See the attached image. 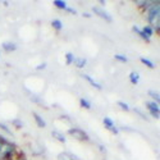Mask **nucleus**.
I'll return each mask as SVG.
<instances>
[{
	"label": "nucleus",
	"instance_id": "f257e3e1",
	"mask_svg": "<svg viewBox=\"0 0 160 160\" xmlns=\"http://www.w3.org/2000/svg\"><path fill=\"white\" fill-rule=\"evenodd\" d=\"M148 24L154 28L155 33H159L160 30V2L159 0H151L150 5L145 10Z\"/></svg>",
	"mask_w": 160,
	"mask_h": 160
},
{
	"label": "nucleus",
	"instance_id": "f03ea898",
	"mask_svg": "<svg viewBox=\"0 0 160 160\" xmlns=\"http://www.w3.org/2000/svg\"><path fill=\"white\" fill-rule=\"evenodd\" d=\"M68 135L71 137H73L77 141H81V142H90V136L87 135V132H85L83 129L78 128V127H73L68 129Z\"/></svg>",
	"mask_w": 160,
	"mask_h": 160
},
{
	"label": "nucleus",
	"instance_id": "7ed1b4c3",
	"mask_svg": "<svg viewBox=\"0 0 160 160\" xmlns=\"http://www.w3.org/2000/svg\"><path fill=\"white\" fill-rule=\"evenodd\" d=\"M92 13H94L95 16H98L99 18L104 19L105 22H108V23H112L113 22V17L110 13H108L104 8H100V7H92Z\"/></svg>",
	"mask_w": 160,
	"mask_h": 160
},
{
	"label": "nucleus",
	"instance_id": "20e7f679",
	"mask_svg": "<svg viewBox=\"0 0 160 160\" xmlns=\"http://www.w3.org/2000/svg\"><path fill=\"white\" fill-rule=\"evenodd\" d=\"M145 106H146V109H148L149 114L158 121V119L160 118V106H159V104H156V102H154V101L150 100V101H146L145 102Z\"/></svg>",
	"mask_w": 160,
	"mask_h": 160
},
{
	"label": "nucleus",
	"instance_id": "39448f33",
	"mask_svg": "<svg viewBox=\"0 0 160 160\" xmlns=\"http://www.w3.org/2000/svg\"><path fill=\"white\" fill-rule=\"evenodd\" d=\"M102 124H104V127L108 129V131H110L113 135H118L119 133V128L115 126V123H114V121L112 118H109V117H104V119H102Z\"/></svg>",
	"mask_w": 160,
	"mask_h": 160
},
{
	"label": "nucleus",
	"instance_id": "423d86ee",
	"mask_svg": "<svg viewBox=\"0 0 160 160\" xmlns=\"http://www.w3.org/2000/svg\"><path fill=\"white\" fill-rule=\"evenodd\" d=\"M81 77L85 79V81L90 85V86H92V87H94V88H96V90H102V85L101 83H99L98 81H96V79L94 78V77H91L90 74H87V73H81Z\"/></svg>",
	"mask_w": 160,
	"mask_h": 160
},
{
	"label": "nucleus",
	"instance_id": "0eeeda50",
	"mask_svg": "<svg viewBox=\"0 0 160 160\" xmlns=\"http://www.w3.org/2000/svg\"><path fill=\"white\" fill-rule=\"evenodd\" d=\"M32 117H33L35 123H36V126H37L38 128H46L48 123H46L45 119L42 118V115H40V114L36 113V112H32Z\"/></svg>",
	"mask_w": 160,
	"mask_h": 160
},
{
	"label": "nucleus",
	"instance_id": "6e6552de",
	"mask_svg": "<svg viewBox=\"0 0 160 160\" xmlns=\"http://www.w3.org/2000/svg\"><path fill=\"white\" fill-rule=\"evenodd\" d=\"M132 31H133V33H136V35H137L140 38H142L145 42H148V44H149V42L151 41V38H149L148 36H146V35L142 32L141 27H138V26H133V27H132Z\"/></svg>",
	"mask_w": 160,
	"mask_h": 160
},
{
	"label": "nucleus",
	"instance_id": "1a4fd4ad",
	"mask_svg": "<svg viewBox=\"0 0 160 160\" xmlns=\"http://www.w3.org/2000/svg\"><path fill=\"white\" fill-rule=\"evenodd\" d=\"M2 49L5 51V52H13L17 50V44L13 42V41H5L2 44Z\"/></svg>",
	"mask_w": 160,
	"mask_h": 160
},
{
	"label": "nucleus",
	"instance_id": "9d476101",
	"mask_svg": "<svg viewBox=\"0 0 160 160\" xmlns=\"http://www.w3.org/2000/svg\"><path fill=\"white\" fill-rule=\"evenodd\" d=\"M51 136H52V138H55L57 141H59V142H67V138H65V135L63 132H59V131H52L51 132Z\"/></svg>",
	"mask_w": 160,
	"mask_h": 160
},
{
	"label": "nucleus",
	"instance_id": "9b49d317",
	"mask_svg": "<svg viewBox=\"0 0 160 160\" xmlns=\"http://www.w3.org/2000/svg\"><path fill=\"white\" fill-rule=\"evenodd\" d=\"M128 78H129V82H131L132 85H138V82H140V73L136 72V71H132V72L129 73Z\"/></svg>",
	"mask_w": 160,
	"mask_h": 160
},
{
	"label": "nucleus",
	"instance_id": "f8f14e48",
	"mask_svg": "<svg viewBox=\"0 0 160 160\" xmlns=\"http://www.w3.org/2000/svg\"><path fill=\"white\" fill-rule=\"evenodd\" d=\"M51 27H52V30H55L57 32H60L62 30H63V22L59 19V18H55V19H52L51 21Z\"/></svg>",
	"mask_w": 160,
	"mask_h": 160
},
{
	"label": "nucleus",
	"instance_id": "ddd939ff",
	"mask_svg": "<svg viewBox=\"0 0 160 160\" xmlns=\"http://www.w3.org/2000/svg\"><path fill=\"white\" fill-rule=\"evenodd\" d=\"M73 64H74L76 68L83 69L85 67H86V64H87V59H86V58H77V57H76V60H74Z\"/></svg>",
	"mask_w": 160,
	"mask_h": 160
},
{
	"label": "nucleus",
	"instance_id": "4468645a",
	"mask_svg": "<svg viewBox=\"0 0 160 160\" xmlns=\"http://www.w3.org/2000/svg\"><path fill=\"white\" fill-rule=\"evenodd\" d=\"M140 62L145 65V67H148L149 69H154L155 68V63L151 60V59H149V58H145V57H141L140 58Z\"/></svg>",
	"mask_w": 160,
	"mask_h": 160
},
{
	"label": "nucleus",
	"instance_id": "2eb2a0df",
	"mask_svg": "<svg viewBox=\"0 0 160 160\" xmlns=\"http://www.w3.org/2000/svg\"><path fill=\"white\" fill-rule=\"evenodd\" d=\"M150 3L151 2H149V0H136V2H135V4L137 5V8L141 9V10H143V12L146 10V8L150 5Z\"/></svg>",
	"mask_w": 160,
	"mask_h": 160
},
{
	"label": "nucleus",
	"instance_id": "dca6fc26",
	"mask_svg": "<svg viewBox=\"0 0 160 160\" xmlns=\"http://www.w3.org/2000/svg\"><path fill=\"white\" fill-rule=\"evenodd\" d=\"M79 105H81V108H83L86 110H90L92 108L91 101L88 99H86V98H81V99H79Z\"/></svg>",
	"mask_w": 160,
	"mask_h": 160
},
{
	"label": "nucleus",
	"instance_id": "f3484780",
	"mask_svg": "<svg viewBox=\"0 0 160 160\" xmlns=\"http://www.w3.org/2000/svg\"><path fill=\"white\" fill-rule=\"evenodd\" d=\"M52 5H54L57 9L59 10H64L67 9V7H68V4H67V2H64V0H55L54 3H52Z\"/></svg>",
	"mask_w": 160,
	"mask_h": 160
},
{
	"label": "nucleus",
	"instance_id": "a211bd4d",
	"mask_svg": "<svg viewBox=\"0 0 160 160\" xmlns=\"http://www.w3.org/2000/svg\"><path fill=\"white\" fill-rule=\"evenodd\" d=\"M148 95L151 98V101H154V102L159 104V101H160V95H159V92H158V91L149 90V91H148Z\"/></svg>",
	"mask_w": 160,
	"mask_h": 160
},
{
	"label": "nucleus",
	"instance_id": "6ab92c4d",
	"mask_svg": "<svg viewBox=\"0 0 160 160\" xmlns=\"http://www.w3.org/2000/svg\"><path fill=\"white\" fill-rule=\"evenodd\" d=\"M142 30V32L146 35V36H148L149 38H151L152 37V35L155 33V31H154V28L151 27V26H149V24H146V26H143V27L141 28Z\"/></svg>",
	"mask_w": 160,
	"mask_h": 160
},
{
	"label": "nucleus",
	"instance_id": "aec40b11",
	"mask_svg": "<svg viewBox=\"0 0 160 160\" xmlns=\"http://www.w3.org/2000/svg\"><path fill=\"white\" fill-rule=\"evenodd\" d=\"M133 112H135V114H137L141 119H143V121H146V122H149V121H150V117L146 114L145 112H142L141 109H138V108H133Z\"/></svg>",
	"mask_w": 160,
	"mask_h": 160
},
{
	"label": "nucleus",
	"instance_id": "412c9836",
	"mask_svg": "<svg viewBox=\"0 0 160 160\" xmlns=\"http://www.w3.org/2000/svg\"><path fill=\"white\" fill-rule=\"evenodd\" d=\"M74 60H76V55L73 54V52H67L65 54V63H67V65H72L73 63H74Z\"/></svg>",
	"mask_w": 160,
	"mask_h": 160
},
{
	"label": "nucleus",
	"instance_id": "4be33fe9",
	"mask_svg": "<svg viewBox=\"0 0 160 160\" xmlns=\"http://www.w3.org/2000/svg\"><path fill=\"white\" fill-rule=\"evenodd\" d=\"M0 129H2L3 132H5L7 135H9V136H13V132H12L10 127H9L7 123H4V122H0Z\"/></svg>",
	"mask_w": 160,
	"mask_h": 160
},
{
	"label": "nucleus",
	"instance_id": "5701e85b",
	"mask_svg": "<svg viewBox=\"0 0 160 160\" xmlns=\"http://www.w3.org/2000/svg\"><path fill=\"white\" fill-rule=\"evenodd\" d=\"M114 59L117 60V62H119V63H128V58L124 55V54H115L114 55Z\"/></svg>",
	"mask_w": 160,
	"mask_h": 160
},
{
	"label": "nucleus",
	"instance_id": "b1692460",
	"mask_svg": "<svg viewBox=\"0 0 160 160\" xmlns=\"http://www.w3.org/2000/svg\"><path fill=\"white\" fill-rule=\"evenodd\" d=\"M117 105L121 108L123 112H129L131 110V108H129V105L127 104V102H124V101H122V100H119V101H117Z\"/></svg>",
	"mask_w": 160,
	"mask_h": 160
},
{
	"label": "nucleus",
	"instance_id": "393cba45",
	"mask_svg": "<svg viewBox=\"0 0 160 160\" xmlns=\"http://www.w3.org/2000/svg\"><path fill=\"white\" fill-rule=\"evenodd\" d=\"M12 124L17 129H21V128L23 127V123H22L21 119H14V121H12Z\"/></svg>",
	"mask_w": 160,
	"mask_h": 160
},
{
	"label": "nucleus",
	"instance_id": "a878e982",
	"mask_svg": "<svg viewBox=\"0 0 160 160\" xmlns=\"http://www.w3.org/2000/svg\"><path fill=\"white\" fill-rule=\"evenodd\" d=\"M65 12H67V13H69V14H77V10L73 9V8H71V7H67Z\"/></svg>",
	"mask_w": 160,
	"mask_h": 160
},
{
	"label": "nucleus",
	"instance_id": "bb28decb",
	"mask_svg": "<svg viewBox=\"0 0 160 160\" xmlns=\"http://www.w3.org/2000/svg\"><path fill=\"white\" fill-rule=\"evenodd\" d=\"M46 63H41V64H38L37 67H36V71H42V69H45L46 68Z\"/></svg>",
	"mask_w": 160,
	"mask_h": 160
},
{
	"label": "nucleus",
	"instance_id": "cd10ccee",
	"mask_svg": "<svg viewBox=\"0 0 160 160\" xmlns=\"http://www.w3.org/2000/svg\"><path fill=\"white\" fill-rule=\"evenodd\" d=\"M99 4H100L101 7H105V5H106V2H105V0H100ZM101 7H100V8H101Z\"/></svg>",
	"mask_w": 160,
	"mask_h": 160
},
{
	"label": "nucleus",
	"instance_id": "c85d7f7f",
	"mask_svg": "<svg viewBox=\"0 0 160 160\" xmlns=\"http://www.w3.org/2000/svg\"><path fill=\"white\" fill-rule=\"evenodd\" d=\"M99 149H100V150H101L102 152H105V151H106V149L104 148V146H102V145H99Z\"/></svg>",
	"mask_w": 160,
	"mask_h": 160
},
{
	"label": "nucleus",
	"instance_id": "c756f323",
	"mask_svg": "<svg viewBox=\"0 0 160 160\" xmlns=\"http://www.w3.org/2000/svg\"><path fill=\"white\" fill-rule=\"evenodd\" d=\"M83 17H86V18H91V14H90V13H83Z\"/></svg>",
	"mask_w": 160,
	"mask_h": 160
}]
</instances>
